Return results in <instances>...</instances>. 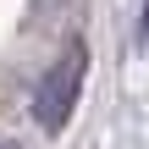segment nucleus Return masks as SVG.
Segmentation results:
<instances>
[{
    "instance_id": "1",
    "label": "nucleus",
    "mask_w": 149,
    "mask_h": 149,
    "mask_svg": "<svg viewBox=\"0 0 149 149\" xmlns=\"http://www.w3.org/2000/svg\"><path fill=\"white\" fill-rule=\"evenodd\" d=\"M83 72H88V50H83V44H66V55L39 77V88H33V116H39L44 133H61V127H66V116H72V105H77V88H83Z\"/></svg>"
},
{
    "instance_id": "2",
    "label": "nucleus",
    "mask_w": 149,
    "mask_h": 149,
    "mask_svg": "<svg viewBox=\"0 0 149 149\" xmlns=\"http://www.w3.org/2000/svg\"><path fill=\"white\" fill-rule=\"evenodd\" d=\"M138 44L149 50V0H144V17H138Z\"/></svg>"
},
{
    "instance_id": "3",
    "label": "nucleus",
    "mask_w": 149,
    "mask_h": 149,
    "mask_svg": "<svg viewBox=\"0 0 149 149\" xmlns=\"http://www.w3.org/2000/svg\"><path fill=\"white\" fill-rule=\"evenodd\" d=\"M0 149H22V144H0Z\"/></svg>"
}]
</instances>
